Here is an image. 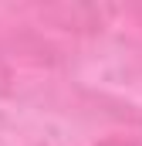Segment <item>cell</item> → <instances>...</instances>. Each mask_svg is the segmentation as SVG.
Returning a JSON list of instances; mask_svg holds the SVG:
<instances>
[{
    "instance_id": "6da1fadb",
    "label": "cell",
    "mask_w": 142,
    "mask_h": 146,
    "mask_svg": "<svg viewBox=\"0 0 142 146\" xmlns=\"http://www.w3.org/2000/svg\"><path fill=\"white\" fill-rule=\"evenodd\" d=\"M112 146H118V143H112Z\"/></svg>"
}]
</instances>
